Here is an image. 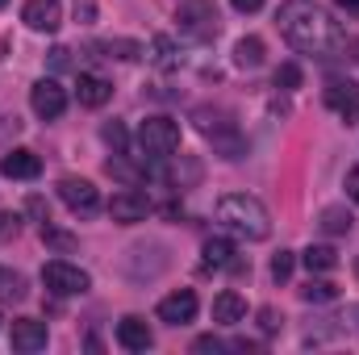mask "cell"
Here are the masks:
<instances>
[{"label":"cell","mask_w":359,"mask_h":355,"mask_svg":"<svg viewBox=\"0 0 359 355\" xmlns=\"http://www.w3.org/2000/svg\"><path fill=\"white\" fill-rule=\"evenodd\" d=\"M276 25H280V34L288 38L292 51L313 55V59H334L347 46L343 25L313 0H284L280 13H276Z\"/></svg>","instance_id":"6da1fadb"},{"label":"cell","mask_w":359,"mask_h":355,"mask_svg":"<svg viewBox=\"0 0 359 355\" xmlns=\"http://www.w3.org/2000/svg\"><path fill=\"white\" fill-rule=\"evenodd\" d=\"M217 222H222L230 234L247 239V243H264L271 234L268 209H264V201L251 196V192H226V196L217 201Z\"/></svg>","instance_id":"7a4b0ae2"},{"label":"cell","mask_w":359,"mask_h":355,"mask_svg":"<svg viewBox=\"0 0 359 355\" xmlns=\"http://www.w3.org/2000/svg\"><path fill=\"white\" fill-rule=\"evenodd\" d=\"M176 29L188 42H209L222 29V13L213 0H180L176 4Z\"/></svg>","instance_id":"3957f363"},{"label":"cell","mask_w":359,"mask_h":355,"mask_svg":"<svg viewBox=\"0 0 359 355\" xmlns=\"http://www.w3.org/2000/svg\"><path fill=\"white\" fill-rule=\"evenodd\" d=\"M138 147L151 159H172L180 151V121H172V117H147L142 130H138Z\"/></svg>","instance_id":"277c9868"},{"label":"cell","mask_w":359,"mask_h":355,"mask_svg":"<svg viewBox=\"0 0 359 355\" xmlns=\"http://www.w3.org/2000/svg\"><path fill=\"white\" fill-rule=\"evenodd\" d=\"M42 284H46L55 297H84L92 288V276L84 267L67 264V260H50V264L42 267Z\"/></svg>","instance_id":"5b68a950"},{"label":"cell","mask_w":359,"mask_h":355,"mask_svg":"<svg viewBox=\"0 0 359 355\" xmlns=\"http://www.w3.org/2000/svg\"><path fill=\"white\" fill-rule=\"evenodd\" d=\"M147 213H151V196L138 192V188H121L109 201V217L117 226H138V222H147Z\"/></svg>","instance_id":"8992f818"},{"label":"cell","mask_w":359,"mask_h":355,"mask_svg":"<svg viewBox=\"0 0 359 355\" xmlns=\"http://www.w3.org/2000/svg\"><path fill=\"white\" fill-rule=\"evenodd\" d=\"M29 109H34L42 121L63 117V113H67V88H63L59 80H38V84L29 88Z\"/></svg>","instance_id":"52a82bcc"},{"label":"cell","mask_w":359,"mask_h":355,"mask_svg":"<svg viewBox=\"0 0 359 355\" xmlns=\"http://www.w3.org/2000/svg\"><path fill=\"white\" fill-rule=\"evenodd\" d=\"M59 196H63V205L72 209V213H96L100 209V192H96V184L84 176H63L59 180Z\"/></svg>","instance_id":"ba28073f"},{"label":"cell","mask_w":359,"mask_h":355,"mask_svg":"<svg viewBox=\"0 0 359 355\" xmlns=\"http://www.w3.org/2000/svg\"><path fill=\"white\" fill-rule=\"evenodd\" d=\"M196 309H201L196 293H192V288H176L172 297L159 301V322H168V326H188V322L196 318Z\"/></svg>","instance_id":"9c48e42d"},{"label":"cell","mask_w":359,"mask_h":355,"mask_svg":"<svg viewBox=\"0 0 359 355\" xmlns=\"http://www.w3.org/2000/svg\"><path fill=\"white\" fill-rule=\"evenodd\" d=\"M21 21H25L29 29H38V34H55V29L63 25V4H59V0H25Z\"/></svg>","instance_id":"30bf717a"},{"label":"cell","mask_w":359,"mask_h":355,"mask_svg":"<svg viewBox=\"0 0 359 355\" xmlns=\"http://www.w3.org/2000/svg\"><path fill=\"white\" fill-rule=\"evenodd\" d=\"M326 105H330L347 126H355L359 121V88L355 84H347V80H330V84H326Z\"/></svg>","instance_id":"8fae6325"},{"label":"cell","mask_w":359,"mask_h":355,"mask_svg":"<svg viewBox=\"0 0 359 355\" xmlns=\"http://www.w3.org/2000/svg\"><path fill=\"white\" fill-rule=\"evenodd\" d=\"M46 322H38V318H17L13 322V351H25V355H34V351H42L46 347Z\"/></svg>","instance_id":"7c38bea8"},{"label":"cell","mask_w":359,"mask_h":355,"mask_svg":"<svg viewBox=\"0 0 359 355\" xmlns=\"http://www.w3.org/2000/svg\"><path fill=\"white\" fill-rule=\"evenodd\" d=\"M117 343L126 347V351H151V343H155V335H151V326L142 322V318H121L117 322Z\"/></svg>","instance_id":"4fadbf2b"},{"label":"cell","mask_w":359,"mask_h":355,"mask_svg":"<svg viewBox=\"0 0 359 355\" xmlns=\"http://www.w3.org/2000/svg\"><path fill=\"white\" fill-rule=\"evenodd\" d=\"M0 172L8 180H38V172H42V159L34 155V151H8L4 159H0Z\"/></svg>","instance_id":"5bb4252c"},{"label":"cell","mask_w":359,"mask_h":355,"mask_svg":"<svg viewBox=\"0 0 359 355\" xmlns=\"http://www.w3.org/2000/svg\"><path fill=\"white\" fill-rule=\"evenodd\" d=\"M243 318H247V301H243L234 288H226V293L213 297V322H217V326H238Z\"/></svg>","instance_id":"9a60e30c"},{"label":"cell","mask_w":359,"mask_h":355,"mask_svg":"<svg viewBox=\"0 0 359 355\" xmlns=\"http://www.w3.org/2000/svg\"><path fill=\"white\" fill-rule=\"evenodd\" d=\"M201 264L205 267H234V272H247L243 260H234V243L230 239H209L201 247Z\"/></svg>","instance_id":"2e32d148"},{"label":"cell","mask_w":359,"mask_h":355,"mask_svg":"<svg viewBox=\"0 0 359 355\" xmlns=\"http://www.w3.org/2000/svg\"><path fill=\"white\" fill-rule=\"evenodd\" d=\"M76 96H80V105L100 109V105L113 96V84H109L104 76H96V72H84V76H80V84H76Z\"/></svg>","instance_id":"e0dca14e"},{"label":"cell","mask_w":359,"mask_h":355,"mask_svg":"<svg viewBox=\"0 0 359 355\" xmlns=\"http://www.w3.org/2000/svg\"><path fill=\"white\" fill-rule=\"evenodd\" d=\"M92 51H100L104 59H126V63H134V59L147 55L142 42H134V38H104V42H92Z\"/></svg>","instance_id":"ac0fdd59"},{"label":"cell","mask_w":359,"mask_h":355,"mask_svg":"<svg viewBox=\"0 0 359 355\" xmlns=\"http://www.w3.org/2000/svg\"><path fill=\"white\" fill-rule=\"evenodd\" d=\"M264 55H268V46H264V38H255V34L238 38V46H234V63H238L243 72H255V67H264Z\"/></svg>","instance_id":"d6986e66"},{"label":"cell","mask_w":359,"mask_h":355,"mask_svg":"<svg viewBox=\"0 0 359 355\" xmlns=\"http://www.w3.org/2000/svg\"><path fill=\"white\" fill-rule=\"evenodd\" d=\"M151 63H155L159 72H176L180 67V51L168 34H155V38H151Z\"/></svg>","instance_id":"ffe728a7"},{"label":"cell","mask_w":359,"mask_h":355,"mask_svg":"<svg viewBox=\"0 0 359 355\" xmlns=\"http://www.w3.org/2000/svg\"><path fill=\"white\" fill-rule=\"evenodd\" d=\"M301 260H305L309 272H334V267H339L334 247H322V243H318V247H305V255H301Z\"/></svg>","instance_id":"44dd1931"},{"label":"cell","mask_w":359,"mask_h":355,"mask_svg":"<svg viewBox=\"0 0 359 355\" xmlns=\"http://www.w3.org/2000/svg\"><path fill=\"white\" fill-rule=\"evenodd\" d=\"M301 301H309V305H330V301H339V288H334L330 280H309V284L301 288Z\"/></svg>","instance_id":"7402d4cb"},{"label":"cell","mask_w":359,"mask_h":355,"mask_svg":"<svg viewBox=\"0 0 359 355\" xmlns=\"http://www.w3.org/2000/svg\"><path fill=\"white\" fill-rule=\"evenodd\" d=\"M351 222H355V217H351L347 209H339V205H334V209H322V230H326V234H351Z\"/></svg>","instance_id":"603a6c76"},{"label":"cell","mask_w":359,"mask_h":355,"mask_svg":"<svg viewBox=\"0 0 359 355\" xmlns=\"http://www.w3.org/2000/svg\"><path fill=\"white\" fill-rule=\"evenodd\" d=\"M21 297H25V276L0 267V301H21Z\"/></svg>","instance_id":"cb8c5ba5"},{"label":"cell","mask_w":359,"mask_h":355,"mask_svg":"<svg viewBox=\"0 0 359 355\" xmlns=\"http://www.w3.org/2000/svg\"><path fill=\"white\" fill-rule=\"evenodd\" d=\"M292 264H297V255H292V251H276V255H271V280H276V284H284V280L292 276Z\"/></svg>","instance_id":"d4e9b609"},{"label":"cell","mask_w":359,"mask_h":355,"mask_svg":"<svg viewBox=\"0 0 359 355\" xmlns=\"http://www.w3.org/2000/svg\"><path fill=\"white\" fill-rule=\"evenodd\" d=\"M276 88H284V92L301 88V67L297 63H280L276 67Z\"/></svg>","instance_id":"484cf974"},{"label":"cell","mask_w":359,"mask_h":355,"mask_svg":"<svg viewBox=\"0 0 359 355\" xmlns=\"http://www.w3.org/2000/svg\"><path fill=\"white\" fill-rule=\"evenodd\" d=\"M100 134H104V142H109V147H113L117 155H126V147H130V138H126V126H121V121H109V126H104Z\"/></svg>","instance_id":"4316f807"},{"label":"cell","mask_w":359,"mask_h":355,"mask_svg":"<svg viewBox=\"0 0 359 355\" xmlns=\"http://www.w3.org/2000/svg\"><path fill=\"white\" fill-rule=\"evenodd\" d=\"M42 239H46L50 247H59V251H72V247H76V239H72V234H63V230H55V226H50V217L42 222Z\"/></svg>","instance_id":"83f0119b"},{"label":"cell","mask_w":359,"mask_h":355,"mask_svg":"<svg viewBox=\"0 0 359 355\" xmlns=\"http://www.w3.org/2000/svg\"><path fill=\"white\" fill-rule=\"evenodd\" d=\"M192 351H201V355L213 351V355H217V351H226V343H222V339H213V335H201V339L192 343Z\"/></svg>","instance_id":"f1b7e54d"},{"label":"cell","mask_w":359,"mask_h":355,"mask_svg":"<svg viewBox=\"0 0 359 355\" xmlns=\"http://www.w3.org/2000/svg\"><path fill=\"white\" fill-rule=\"evenodd\" d=\"M259 326H264V330H268V335H276V330H280V326H284V318H280V314H276V309H259Z\"/></svg>","instance_id":"f546056e"},{"label":"cell","mask_w":359,"mask_h":355,"mask_svg":"<svg viewBox=\"0 0 359 355\" xmlns=\"http://www.w3.org/2000/svg\"><path fill=\"white\" fill-rule=\"evenodd\" d=\"M76 17L80 21H92L96 17V0H76Z\"/></svg>","instance_id":"4dcf8cb0"},{"label":"cell","mask_w":359,"mask_h":355,"mask_svg":"<svg viewBox=\"0 0 359 355\" xmlns=\"http://www.w3.org/2000/svg\"><path fill=\"white\" fill-rule=\"evenodd\" d=\"M8 234H17V217L0 209V239H8Z\"/></svg>","instance_id":"1f68e13d"},{"label":"cell","mask_w":359,"mask_h":355,"mask_svg":"<svg viewBox=\"0 0 359 355\" xmlns=\"http://www.w3.org/2000/svg\"><path fill=\"white\" fill-rule=\"evenodd\" d=\"M347 196L359 205V168H351V172H347Z\"/></svg>","instance_id":"d6a6232c"},{"label":"cell","mask_w":359,"mask_h":355,"mask_svg":"<svg viewBox=\"0 0 359 355\" xmlns=\"http://www.w3.org/2000/svg\"><path fill=\"white\" fill-rule=\"evenodd\" d=\"M67 55H72L67 46H55V51H50V63H55V67H67V63H72Z\"/></svg>","instance_id":"836d02e7"},{"label":"cell","mask_w":359,"mask_h":355,"mask_svg":"<svg viewBox=\"0 0 359 355\" xmlns=\"http://www.w3.org/2000/svg\"><path fill=\"white\" fill-rule=\"evenodd\" d=\"M230 4H234L238 13H259V8H264V0H230Z\"/></svg>","instance_id":"e575fe53"},{"label":"cell","mask_w":359,"mask_h":355,"mask_svg":"<svg viewBox=\"0 0 359 355\" xmlns=\"http://www.w3.org/2000/svg\"><path fill=\"white\" fill-rule=\"evenodd\" d=\"M339 8L343 13H359V0H339Z\"/></svg>","instance_id":"d590c367"},{"label":"cell","mask_w":359,"mask_h":355,"mask_svg":"<svg viewBox=\"0 0 359 355\" xmlns=\"http://www.w3.org/2000/svg\"><path fill=\"white\" fill-rule=\"evenodd\" d=\"M355 280H359V255H355Z\"/></svg>","instance_id":"8d00e7d4"},{"label":"cell","mask_w":359,"mask_h":355,"mask_svg":"<svg viewBox=\"0 0 359 355\" xmlns=\"http://www.w3.org/2000/svg\"><path fill=\"white\" fill-rule=\"evenodd\" d=\"M4 4H8V0H0V8H4Z\"/></svg>","instance_id":"74e56055"}]
</instances>
